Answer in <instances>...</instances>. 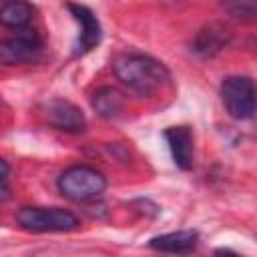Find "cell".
I'll return each mask as SVG.
<instances>
[{"mask_svg":"<svg viewBox=\"0 0 257 257\" xmlns=\"http://www.w3.org/2000/svg\"><path fill=\"white\" fill-rule=\"evenodd\" d=\"M112 70L124 86L139 92L141 96L155 94L169 80V70L163 62L137 52L118 54L112 60Z\"/></svg>","mask_w":257,"mask_h":257,"instance_id":"obj_1","label":"cell"},{"mask_svg":"<svg viewBox=\"0 0 257 257\" xmlns=\"http://www.w3.org/2000/svg\"><path fill=\"white\" fill-rule=\"evenodd\" d=\"M56 187L62 197H66L74 203H86L104 193L106 179L100 171H96L88 165H74L60 173Z\"/></svg>","mask_w":257,"mask_h":257,"instance_id":"obj_2","label":"cell"},{"mask_svg":"<svg viewBox=\"0 0 257 257\" xmlns=\"http://www.w3.org/2000/svg\"><path fill=\"white\" fill-rule=\"evenodd\" d=\"M16 221L28 229V231H36V233H44V231H74L78 229V217L66 209H46V207H24L18 211Z\"/></svg>","mask_w":257,"mask_h":257,"instance_id":"obj_3","label":"cell"},{"mask_svg":"<svg viewBox=\"0 0 257 257\" xmlns=\"http://www.w3.org/2000/svg\"><path fill=\"white\" fill-rule=\"evenodd\" d=\"M227 112L237 120H247L255 112V86L249 76H227L221 84Z\"/></svg>","mask_w":257,"mask_h":257,"instance_id":"obj_4","label":"cell"},{"mask_svg":"<svg viewBox=\"0 0 257 257\" xmlns=\"http://www.w3.org/2000/svg\"><path fill=\"white\" fill-rule=\"evenodd\" d=\"M44 116L50 126L64 133H82L86 126L82 110L68 100H50L44 106Z\"/></svg>","mask_w":257,"mask_h":257,"instance_id":"obj_5","label":"cell"},{"mask_svg":"<svg viewBox=\"0 0 257 257\" xmlns=\"http://www.w3.org/2000/svg\"><path fill=\"white\" fill-rule=\"evenodd\" d=\"M40 50V42L34 34H18L0 40V64L16 66L32 60Z\"/></svg>","mask_w":257,"mask_h":257,"instance_id":"obj_6","label":"cell"},{"mask_svg":"<svg viewBox=\"0 0 257 257\" xmlns=\"http://www.w3.org/2000/svg\"><path fill=\"white\" fill-rule=\"evenodd\" d=\"M68 10L70 14L74 16V20L78 22L80 26V32H78V40L74 44V52L76 54H84L88 50H92L98 42H100V24L96 20V16L86 8V6H80V4H68Z\"/></svg>","mask_w":257,"mask_h":257,"instance_id":"obj_7","label":"cell"},{"mask_svg":"<svg viewBox=\"0 0 257 257\" xmlns=\"http://www.w3.org/2000/svg\"><path fill=\"white\" fill-rule=\"evenodd\" d=\"M165 139L169 143L173 161L183 171H189L193 167V133L189 126H169L165 131Z\"/></svg>","mask_w":257,"mask_h":257,"instance_id":"obj_8","label":"cell"},{"mask_svg":"<svg viewBox=\"0 0 257 257\" xmlns=\"http://www.w3.org/2000/svg\"><path fill=\"white\" fill-rule=\"evenodd\" d=\"M197 231L185 229V231H171V233H163L157 235L149 241V247L155 251H163V253H173V255H185L191 253L197 247Z\"/></svg>","mask_w":257,"mask_h":257,"instance_id":"obj_9","label":"cell"},{"mask_svg":"<svg viewBox=\"0 0 257 257\" xmlns=\"http://www.w3.org/2000/svg\"><path fill=\"white\" fill-rule=\"evenodd\" d=\"M92 108L102 118H116L124 108V96L112 86H102L92 94Z\"/></svg>","mask_w":257,"mask_h":257,"instance_id":"obj_10","label":"cell"},{"mask_svg":"<svg viewBox=\"0 0 257 257\" xmlns=\"http://www.w3.org/2000/svg\"><path fill=\"white\" fill-rule=\"evenodd\" d=\"M34 8L28 2H4L0 6V24L8 28H22L32 20Z\"/></svg>","mask_w":257,"mask_h":257,"instance_id":"obj_11","label":"cell"},{"mask_svg":"<svg viewBox=\"0 0 257 257\" xmlns=\"http://www.w3.org/2000/svg\"><path fill=\"white\" fill-rule=\"evenodd\" d=\"M225 42H227L225 28H221L217 24H211L205 30L199 32V36L195 40V50L201 52V54H213V52L221 50V46Z\"/></svg>","mask_w":257,"mask_h":257,"instance_id":"obj_12","label":"cell"},{"mask_svg":"<svg viewBox=\"0 0 257 257\" xmlns=\"http://www.w3.org/2000/svg\"><path fill=\"white\" fill-rule=\"evenodd\" d=\"M229 10H231V14L235 16V18H243V20H253V16H255V4L253 2H237V4H233V6H229Z\"/></svg>","mask_w":257,"mask_h":257,"instance_id":"obj_13","label":"cell"},{"mask_svg":"<svg viewBox=\"0 0 257 257\" xmlns=\"http://www.w3.org/2000/svg\"><path fill=\"white\" fill-rule=\"evenodd\" d=\"M10 175V165L6 159L0 157V181H6V177Z\"/></svg>","mask_w":257,"mask_h":257,"instance_id":"obj_14","label":"cell"},{"mask_svg":"<svg viewBox=\"0 0 257 257\" xmlns=\"http://www.w3.org/2000/svg\"><path fill=\"white\" fill-rule=\"evenodd\" d=\"M215 257H243V255H239V253H235L231 249H217L215 251Z\"/></svg>","mask_w":257,"mask_h":257,"instance_id":"obj_15","label":"cell"},{"mask_svg":"<svg viewBox=\"0 0 257 257\" xmlns=\"http://www.w3.org/2000/svg\"><path fill=\"white\" fill-rule=\"evenodd\" d=\"M10 197V189L6 185V181H0V201H6Z\"/></svg>","mask_w":257,"mask_h":257,"instance_id":"obj_16","label":"cell"}]
</instances>
